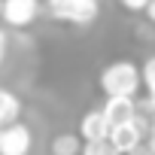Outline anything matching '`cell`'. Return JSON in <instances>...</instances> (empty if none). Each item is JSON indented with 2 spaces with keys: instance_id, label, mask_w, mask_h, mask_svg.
Here are the masks:
<instances>
[{
  "instance_id": "1",
  "label": "cell",
  "mask_w": 155,
  "mask_h": 155,
  "mask_svg": "<svg viewBox=\"0 0 155 155\" xmlns=\"http://www.w3.org/2000/svg\"><path fill=\"white\" fill-rule=\"evenodd\" d=\"M143 85V70L134 61H113L101 70V91L107 97H134Z\"/></svg>"
},
{
  "instance_id": "2",
  "label": "cell",
  "mask_w": 155,
  "mask_h": 155,
  "mask_svg": "<svg viewBox=\"0 0 155 155\" xmlns=\"http://www.w3.org/2000/svg\"><path fill=\"white\" fill-rule=\"evenodd\" d=\"M46 9L61 25L88 28V25H94V18L101 12V0H46Z\"/></svg>"
},
{
  "instance_id": "3",
  "label": "cell",
  "mask_w": 155,
  "mask_h": 155,
  "mask_svg": "<svg viewBox=\"0 0 155 155\" xmlns=\"http://www.w3.org/2000/svg\"><path fill=\"white\" fill-rule=\"evenodd\" d=\"M149 122L143 119V116H137L134 122H125V125H116L113 131H110V143H113V149L119 152V155H134L143 143H146V137H149Z\"/></svg>"
},
{
  "instance_id": "4",
  "label": "cell",
  "mask_w": 155,
  "mask_h": 155,
  "mask_svg": "<svg viewBox=\"0 0 155 155\" xmlns=\"http://www.w3.org/2000/svg\"><path fill=\"white\" fill-rule=\"evenodd\" d=\"M31 149H34V134L25 122L0 128V155H31Z\"/></svg>"
},
{
  "instance_id": "5",
  "label": "cell",
  "mask_w": 155,
  "mask_h": 155,
  "mask_svg": "<svg viewBox=\"0 0 155 155\" xmlns=\"http://www.w3.org/2000/svg\"><path fill=\"white\" fill-rule=\"evenodd\" d=\"M40 15V0H3V18L9 28H28Z\"/></svg>"
},
{
  "instance_id": "6",
  "label": "cell",
  "mask_w": 155,
  "mask_h": 155,
  "mask_svg": "<svg viewBox=\"0 0 155 155\" xmlns=\"http://www.w3.org/2000/svg\"><path fill=\"white\" fill-rule=\"evenodd\" d=\"M110 131H113V125L107 122L104 110H88V113H82L76 134L82 137V143H101V140H110Z\"/></svg>"
},
{
  "instance_id": "7",
  "label": "cell",
  "mask_w": 155,
  "mask_h": 155,
  "mask_svg": "<svg viewBox=\"0 0 155 155\" xmlns=\"http://www.w3.org/2000/svg\"><path fill=\"white\" fill-rule=\"evenodd\" d=\"M101 110H104V116H107V122L113 128L116 125H125V122H134L140 116V107H137L134 97H107Z\"/></svg>"
},
{
  "instance_id": "8",
  "label": "cell",
  "mask_w": 155,
  "mask_h": 155,
  "mask_svg": "<svg viewBox=\"0 0 155 155\" xmlns=\"http://www.w3.org/2000/svg\"><path fill=\"white\" fill-rule=\"evenodd\" d=\"M18 116H21V97L15 91H9V88L0 85V128L15 125Z\"/></svg>"
},
{
  "instance_id": "9",
  "label": "cell",
  "mask_w": 155,
  "mask_h": 155,
  "mask_svg": "<svg viewBox=\"0 0 155 155\" xmlns=\"http://www.w3.org/2000/svg\"><path fill=\"white\" fill-rule=\"evenodd\" d=\"M82 137L79 134H58L55 140H52V155H82Z\"/></svg>"
},
{
  "instance_id": "10",
  "label": "cell",
  "mask_w": 155,
  "mask_h": 155,
  "mask_svg": "<svg viewBox=\"0 0 155 155\" xmlns=\"http://www.w3.org/2000/svg\"><path fill=\"white\" fill-rule=\"evenodd\" d=\"M140 70H143V85H146V91L155 94V55H149Z\"/></svg>"
},
{
  "instance_id": "11",
  "label": "cell",
  "mask_w": 155,
  "mask_h": 155,
  "mask_svg": "<svg viewBox=\"0 0 155 155\" xmlns=\"http://www.w3.org/2000/svg\"><path fill=\"white\" fill-rule=\"evenodd\" d=\"M82 155H119V152L113 149L110 140H101V143H85L82 146Z\"/></svg>"
},
{
  "instance_id": "12",
  "label": "cell",
  "mask_w": 155,
  "mask_h": 155,
  "mask_svg": "<svg viewBox=\"0 0 155 155\" xmlns=\"http://www.w3.org/2000/svg\"><path fill=\"white\" fill-rule=\"evenodd\" d=\"M119 3H122V6L128 9V12H146L152 0H119Z\"/></svg>"
},
{
  "instance_id": "13",
  "label": "cell",
  "mask_w": 155,
  "mask_h": 155,
  "mask_svg": "<svg viewBox=\"0 0 155 155\" xmlns=\"http://www.w3.org/2000/svg\"><path fill=\"white\" fill-rule=\"evenodd\" d=\"M140 113H146V116L152 119V125H155V94H149V97L140 104Z\"/></svg>"
},
{
  "instance_id": "14",
  "label": "cell",
  "mask_w": 155,
  "mask_h": 155,
  "mask_svg": "<svg viewBox=\"0 0 155 155\" xmlns=\"http://www.w3.org/2000/svg\"><path fill=\"white\" fill-rule=\"evenodd\" d=\"M6 49H9V37H6L3 28H0V64H3V58H6Z\"/></svg>"
},
{
  "instance_id": "15",
  "label": "cell",
  "mask_w": 155,
  "mask_h": 155,
  "mask_svg": "<svg viewBox=\"0 0 155 155\" xmlns=\"http://www.w3.org/2000/svg\"><path fill=\"white\" fill-rule=\"evenodd\" d=\"M146 146H149V149H152V152H155V125H152V128H149V137H146Z\"/></svg>"
},
{
  "instance_id": "16",
  "label": "cell",
  "mask_w": 155,
  "mask_h": 155,
  "mask_svg": "<svg viewBox=\"0 0 155 155\" xmlns=\"http://www.w3.org/2000/svg\"><path fill=\"white\" fill-rule=\"evenodd\" d=\"M146 18L155 25V0H152V3H149V9H146Z\"/></svg>"
},
{
  "instance_id": "17",
  "label": "cell",
  "mask_w": 155,
  "mask_h": 155,
  "mask_svg": "<svg viewBox=\"0 0 155 155\" xmlns=\"http://www.w3.org/2000/svg\"><path fill=\"white\" fill-rule=\"evenodd\" d=\"M134 155H155V152H152V149H149V146H146V143H143V146H140V149H137V152H134Z\"/></svg>"
},
{
  "instance_id": "18",
  "label": "cell",
  "mask_w": 155,
  "mask_h": 155,
  "mask_svg": "<svg viewBox=\"0 0 155 155\" xmlns=\"http://www.w3.org/2000/svg\"><path fill=\"white\" fill-rule=\"evenodd\" d=\"M0 15H3V0H0Z\"/></svg>"
}]
</instances>
